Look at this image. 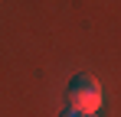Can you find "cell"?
<instances>
[{
    "instance_id": "6da1fadb",
    "label": "cell",
    "mask_w": 121,
    "mask_h": 117,
    "mask_svg": "<svg viewBox=\"0 0 121 117\" xmlns=\"http://www.w3.org/2000/svg\"><path fill=\"white\" fill-rule=\"evenodd\" d=\"M101 85L95 81L92 75H79L69 88V107L79 111V114H98L101 107Z\"/></svg>"
},
{
    "instance_id": "3957f363",
    "label": "cell",
    "mask_w": 121,
    "mask_h": 117,
    "mask_svg": "<svg viewBox=\"0 0 121 117\" xmlns=\"http://www.w3.org/2000/svg\"><path fill=\"white\" fill-rule=\"evenodd\" d=\"M82 117H98V114H82Z\"/></svg>"
},
{
    "instance_id": "7a4b0ae2",
    "label": "cell",
    "mask_w": 121,
    "mask_h": 117,
    "mask_svg": "<svg viewBox=\"0 0 121 117\" xmlns=\"http://www.w3.org/2000/svg\"><path fill=\"white\" fill-rule=\"evenodd\" d=\"M59 117H82V114H79V111H72V107H65V111H62Z\"/></svg>"
}]
</instances>
